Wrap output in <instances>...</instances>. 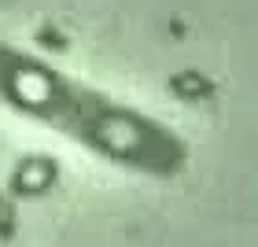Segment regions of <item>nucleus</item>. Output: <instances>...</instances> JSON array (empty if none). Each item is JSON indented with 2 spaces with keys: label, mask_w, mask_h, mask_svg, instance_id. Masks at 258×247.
I'll use <instances>...</instances> for the list:
<instances>
[{
  "label": "nucleus",
  "mask_w": 258,
  "mask_h": 247,
  "mask_svg": "<svg viewBox=\"0 0 258 247\" xmlns=\"http://www.w3.org/2000/svg\"><path fill=\"white\" fill-rule=\"evenodd\" d=\"M92 137H96L103 148L122 151V155H133V151L144 144V129H140V122L129 118V114H103V118L92 126Z\"/></svg>",
  "instance_id": "obj_1"
},
{
  "label": "nucleus",
  "mask_w": 258,
  "mask_h": 247,
  "mask_svg": "<svg viewBox=\"0 0 258 247\" xmlns=\"http://www.w3.org/2000/svg\"><path fill=\"white\" fill-rule=\"evenodd\" d=\"M8 85H11V92H15L22 103H33V107H44V103L55 96V85L41 74V70H33V67H19Z\"/></svg>",
  "instance_id": "obj_2"
},
{
  "label": "nucleus",
  "mask_w": 258,
  "mask_h": 247,
  "mask_svg": "<svg viewBox=\"0 0 258 247\" xmlns=\"http://www.w3.org/2000/svg\"><path fill=\"white\" fill-rule=\"evenodd\" d=\"M52 184V162L44 159H33V162H22L19 170V188L22 192H41V188Z\"/></svg>",
  "instance_id": "obj_3"
},
{
  "label": "nucleus",
  "mask_w": 258,
  "mask_h": 247,
  "mask_svg": "<svg viewBox=\"0 0 258 247\" xmlns=\"http://www.w3.org/2000/svg\"><path fill=\"white\" fill-rule=\"evenodd\" d=\"M173 85H177L181 96H192V100H199V96H207V92H210V85H207V81L199 78V74H181L177 81H173Z\"/></svg>",
  "instance_id": "obj_4"
},
{
  "label": "nucleus",
  "mask_w": 258,
  "mask_h": 247,
  "mask_svg": "<svg viewBox=\"0 0 258 247\" xmlns=\"http://www.w3.org/2000/svg\"><path fill=\"white\" fill-rule=\"evenodd\" d=\"M0 232H11V207L0 199Z\"/></svg>",
  "instance_id": "obj_5"
}]
</instances>
